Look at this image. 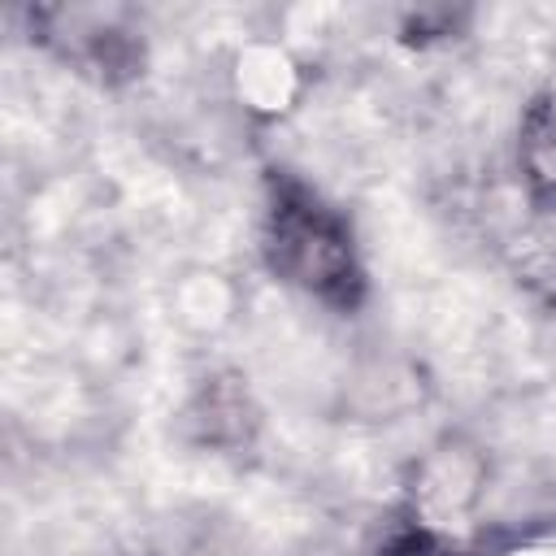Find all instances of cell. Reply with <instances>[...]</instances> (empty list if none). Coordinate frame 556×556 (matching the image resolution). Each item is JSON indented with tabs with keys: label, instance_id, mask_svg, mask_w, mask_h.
Here are the masks:
<instances>
[{
	"label": "cell",
	"instance_id": "cell-1",
	"mask_svg": "<svg viewBox=\"0 0 556 556\" xmlns=\"http://www.w3.org/2000/svg\"><path fill=\"white\" fill-rule=\"evenodd\" d=\"M261 256L278 282L313 295L334 313H356L365 304L369 278L352 222L291 169L265 174Z\"/></svg>",
	"mask_w": 556,
	"mask_h": 556
},
{
	"label": "cell",
	"instance_id": "cell-4",
	"mask_svg": "<svg viewBox=\"0 0 556 556\" xmlns=\"http://www.w3.org/2000/svg\"><path fill=\"white\" fill-rule=\"evenodd\" d=\"M378 556H473V552L460 547V543H452V539H443L439 530H430L421 521H404V526H395L382 539Z\"/></svg>",
	"mask_w": 556,
	"mask_h": 556
},
{
	"label": "cell",
	"instance_id": "cell-2",
	"mask_svg": "<svg viewBox=\"0 0 556 556\" xmlns=\"http://www.w3.org/2000/svg\"><path fill=\"white\" fill-rule=\"evenodd\" d=\"M30 30L43 48L100 83L135 78L143 65V39L126 26L122 9H30Z\"/></svg>",
	"mask_w": 556,
	"mask_h": 556
},
{
	"label": "cell",
	"instance_id": "cell-3",
	"mask_svg": "<svg viewBox=\"0 0 556 556\" xmlns=\"http://www.w3.org/2000/svg\"><path fill=\"white\" fill-rule=\"evenodd\" d=\"M517 165L539 208H556V87H543L517 126Z\"/></svg>",
	"mask_w": 556,
	"mask_h": 556
}]
</instances>
